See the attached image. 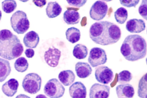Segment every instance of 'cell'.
Wrapping results in <instances>:
<instances>
[{"label":"cell","instance_id":"cell-1","mask_svg":"<svg viewBox=\"0 0 147 98\" xmlns=\"http://www.w3.org/2000/svg\"><path fill=\"white\" fill-rule=\"evenodd\" d=\"M121 35L119 27L108 21L96 22L91 25L89 30L91 40L97 44L104 46L116 43Z\"/></svg>","mask_w":147,"mask_h":98},{"label":"cell","instance_id":"cell-2","mask_svg":"<svg viewBox=\"0 0 147 98\" xmlns=\"http://www.w3.org/2000/svg\"><path fill=\"white\" fill-rule=\"evenodd\" d=\"M146 43L144 39L138 34L127 36L120 48V52L128 61L134 62L144 58L146 54Z\"/></svg>","mask_w":147,"mask_h":98},{"label":"cell","instance_id":"cell-3","mask_svg":"<svg viewBox=\"0 0 147 98\" xmlns=\"http://www.w3.org/2000/svg\"><path fill=\"white\" fill-rule=\"evenodd\" d=\"M23 51V47L16 35L7 29L0 31L1 57L11 60L20 57Z\"/></svg>","mask_w":147,"mask_h":98},{"label":"cell","instance_id":"cell-4","mask_svg":"<svg viewBox=\"0 0 147 98\" xmlns=\"http://www.w3.org/2000/svg\"><path fill=\"white\" fill-rule=\"evenodd\" d=\"M11 25L13 30L18 34H23L30 27V22L26 13L22 11L18 10L11 16Z\"/></svg>","mask_w":147,"mask_h":98},{"label":"cell","instance_id":"cell-5","mask_svg":"<svg viewBox=\"0 0 147 98\" xmlns=\"http://www.w3.org/2000/svg\"><path fill=\"white\" fill-rule=\"evenodd\" d=\"M42 82L41 77L37 74L30 73L24 78L22 86L25 91L34 94L40 91Z\"/></svg>","mask_w":147,"mask_h":98},{"label":"cell","instance_id":"cell-6","mask_svg":"<svg viewBox=\"0 0 147 98\" xmlns=\"http://www.w3.org/2000/svg\"><path fill=\"white\" fill-rule=\"evenodd\" d=\"M65 91L64 87L56 78L49 80L44 88L45 94L50 98H60L62 97Z\"/></svg>","mask_w":147,"mask_h":98},{"label":"cell","instance_id":"cell-7","mask_svg":"<svg viewBox=\"0 0 147 98\" xmlns=\"http://www.w3.org/2000/svg\"><path fill=\"white\" fill-rule=\"evenodd\" d=\"M107 60V55L103 49L98 47H94L91 49L88 61L92 67L104 64Z\"/></svg>","mask_w":147,"mask_h":98},{"label":"cell","instance_id":"cell-8","mask_svg":"<svg viewBox=\"0 0 147 98\" xmlns=\"http://www.w3.org/2000/svg\"><path fill=\"white\" fill-rule=\"evenodd\" d=\"M108 8L107 4L104 1H96L90 8L89 12L90 17L95 20H102L105 16Z\"/></svg>","mask_w":147,"mask_h":98},{"label":"cell","instance_id":"cell-9","mask_svg":"<svg viewBox=\"0 0 147 98\" xmlns=\"http://www.w3.org/2000/svg\"><path fill=\"white\" fill-rule=\"evenodd\" d=\"M95 76L98 82L103 84H108L113 80V73L111 69L106 66H101L95 70Z\"/></svg>","mask_w":147,"mask_h":98},{"label":"cell","instance_id":"cell-10","mask_svg":"<svg viewBox=\"0 0 147 98\" xmlns=\"http://www.w3.org/2000/svg\"><path fill=\"white\" fill-rule=\"evenodd\" d=\"M110 87L98 83L93 84L89 91L90 98H108L110 93Z\"/></svg>","mask_w":147,"mask_h":98},{"label":"cell","instance_id":"cell-11","mask_svg":"<svg viewBox=\"0 0 147 98\" xmlns=\"http://www.w3.org/2000/svg\"><path fill=\"white\" fill-rule=\"evenodd\" d=\"M61 53V51L58 49L53 46L50 47L45 52V60L49 66L55 67L58 64Z\"/></svg>","mask_w":147,"mask_h":98},{"label":"cell","instance_id":"cell-12","mask_svg":"<svg viewBox=\"0 0 147 98\" xmlns=\"http://www.w3.org/2000/svg\"><path fill=\"white\" fill-rule=\"evenodd\" d=\"M69 93L72 98H86L87 95L86 88L81 82H76L69 88Z\"/></svg>","mask_w":147,"mask_h":98},{"label":"cell","instance_id":"cell-13","mask_svg":"<svg viewBox=\"0 0 147 98\" xmlns=\"http://www.w3.org/2000/svg\"><path fill=\"white\" fill-rule=\"evenodd\" d=\"M145 28V23L141 19H130L127 22L126 25V30L131 33H139L144 30Z\"/></svg>","mask_w":147,"mask_h":98},{"label":"cell","instance_id":"cell-14","mask_svg":"<svg viewBox=\"0 0 147 98\" xmlns=\"http://www.w3.org/2000/svg\"><path fill=\"white\" fill-rule=\"evenodd\" d=\"M116 91L118 98H133L135 93L134 87L129 84L118 85L116 88Z\"/></svg>","mask_w":147,"mask_h":98},{"label":"cell","instance_id":"cell-15","mask_svg":"<svg viewBox=\"0 0 147 98\" xmlns=\"http://www.w3.org/2000/svg\"><path fill=\"white\" fill-rule=\"evenodd\" d=\"M19 85L18 80L15 78H12L6 82L2 85L1 89L6 96L12 97L17 93Z\"/></svg>","mask_w":147,"mask_h":98},{"label":"cell","instance_id":"cell-16","mask_svg":"<svg viewBox=\"0 0 147 98\" xmlns=\"http://www.w3.org/2000/svg\"><path fill=\"white\" fill-rule=\"evenodd\" d=\"M75 70L77 76L82 78L88 77L92 71L91 67L88 64L82 62H78L76 63Z\"/></svg>","mask_w":147,"mask_h":98},{"label":"cell","instance_id":"cell-17","mask_svg":"<svg viewBox=\"0 0 147 98\" xmlns=\"http://www.w3.org/2000/svg\"><path fill=\"white\" fill-rule=\"evenodd\" d=\"M38 34L34 31H31L26 34L23 39V43L26 47L35 48L39 41Z\"/></svg>","mask_w":147,"mask_h":98},{"label":"cell","instance_id":"cell-18","mask_svg":"<svg viewBox=\"0 0 147 98\" xmlns=\"http://www.w3.org/2000/svg\"><path fill=\"white\" fill-rule=\"evenodd\" d=\"M80 18L78 12L73 9H67L64 12L63 18L68 25H74L78 24Z\"/></svg>","mask_w":147,"mask_h":98},{"label":"cell","instance_id":"cell-19","mask_svg":"<svg viewBox=\"0 0 147 98\" xmlns=\"http://www.w3.org/2000/svg\"><path fill=\"white\" fill-rule=\"evenodd\" d=\"M62 11L61 7L56 1L49 2L46 9V14L49 18L57 17L60 14Z\"/></svg>","mask_w":147,"mask_h":98},{"label":"cell","instance_id":"cell-20","mask_svg":"<svg viewBox=\"0 0 147 98\" xmlns=\"http://www.w3.org/2000/svg\"><path fill=\"white\" fill-rule=\"evenodd\" d=\"M58 78L60 81L65 86H69L74 81L75 76L73 72L70 70L61 71Z\"/></svg>","mask_w":147,"mask_h":98},{"label":"cell","instance_id":"cell-21","mask_svg":"<svg viewBox=\"0 0 147 98\" xmlns=\"http://www.w3.org/2000/svg\"><path fill=\"white\" fill-rule=\"evenodd\" d=\"M11 68L9 62L0 58V82L4 81L10 74Z\"/></svg>","mask_w":147,"mask_h":98},{"label":"cell","instance_id":"cell-22","mask_svg":"<svg viewBox=\"0 0 147 98\" xmlns=\"http://www.w3.org/2000/svg\"><path fill=\"white\" fill-rule=\"evenodd\" d=\"M66 38L67 40L72 43L78 42L81 36L80 30L74 27L68 28L65 32Z\"/></svg>","mask_w":147,"mask_h":98},{"label":"cell","instance_id":"cell-23","mask_svg":"<svg viewBox=\"0 0 147 98\" xmlns=\"http://www.w3.org/2000/svg\"><path fill=\"white\" fill-rule=\"evenodd\" d=\"M88 54V49L85 46L78 44L74 47L73 54L76 58L79 59H84L87 57Z\"/></svg>","mask_w":147,"mask_h":98},{"label":"cell","instance_id":"cell-24","mask_svg":"<svg viewBox=\"0 0 147 98\" xmlns=\"http://www.w3.org/2000/svg\"><path fill=\"white\" fill-rule=\"evenodd\" d=\"M146 73L142 77L139 82L138 95L140 98H146Z\"/></svg>","mask_w":147,"mask_h":98},{"label":"cell","instance_id":"cell-25","mask_svg":"<svg viewBox=\"0 0 147 98\" xmlns=\"http://www.w3.org/2000/svg\"><path fill=\"white\" fill-rule=\"evenodd\" d=\"M115 18L117 22L120 24H124L127 19L128 12L125 8L121 7L114 12Z\"/></svg>","mask_w":147,"mask_h":98},{"label":"cell","instance_id":"cell-26","mask_svg":"<svg viewBox=\"0 0 147 98\" xmlns=\"http://www.w3.org/2000/svg\"><path fill=\"white\" fill-rule=\"evenodd\" d=\"M28 63L24 57H20L18 58L14 64L15 69L19 72H23L26 71L28 67Z\"/></svg>","mask_w":147,"mask_h":98},{"label":"cell","instance_id":"cell-27","mask_svg":"<svg viewBox=\"0 0 147 98\" xmlns=\"http://www.w3.org/2000/svg\"><path fill=\"white\" fill-rule=\"evenodd\" d=\"M17 7V3L13 0H5L2 2V8L6 13H10L13 11Z\"/></svg>","mask_w":147,"mask_h":98},{"label":"cell","instance_id":"cell-28","mask_svg":"<svg viewBox=\"0 0 147 98\" xmlns=\"http://www.w3.org/2000/svg\"><path fill=\"white\" fill-rule=\"evenodd\" d=\"M118 76V82L121 84L129 82L132 78L131 73L127 70H123L120 72Z\"/></svg>","mask_w":147,"mask_h":98},{"label":"cell","instance_id":"cell-29","mask_svg":"<svg viewBox=\"0 0 147 98\" xmlns=\"http://www.w3.org/2000/svg\"><path fill=\"white\" fill-rule=\"evenodd\" d=\"M147 0H142L139 7V14L146 20H147Z\"/></svg>","mask_w":147,"mask_h":98},{"label":"cell","instance_id":"cell-30","mask_svg":"<svg viewBox=\"0 0 147 98\" xmlns=\"http://www.w3.org/2000/svg\"><path fill=\"white\" fill-rule=\"evenodd\" d=\"M139 0H119L120 3L122 5L127 7H136L138 3Z\"/></svg>","mask_w":147,"mask_h":98},{"label":"cell","instance_id":"cell-31","mask_svg":"<svg viewBox=\"0 0 147 98\" xmlns=\"http://www.w3.org/2000/svg\"><path fill=\"white\" fill-rule=\"evenodd\" d=\"M68 4L72 6L80 7L85 5L87 0H67Z\"/></svg>","mask_w":147,"mask_h":98},{"label":"cell","instance_id":"cell-32","mask_svg":"<svg viewBox=\"0 0 147 98\" xmlns=\"http://www.w3.org/2000/svg\"><path fill=\"white\" fill-rule=\"evenodd\" d=\"M24 53L27 57L32 58L34 56V51L32 49H26Z\"/></svg>","mask_w":147,"mask_h":98},{"label":"cell","instance_id":"cell-33","mask_svg":"<svg viewBox=\"0 0 147 98\" xmlns=\"http://www.w3.org/2000/svg\"><path fill=\"white\" fill-rule=\"evenodd\" d=\"M32 1L36 6L40 8L45 5L47 3L46 0H33Z\"/></svg>","mask_w":147,"mask_h":98},{"label":"cell","instance_id":"cell-34","mask_svg":"<svg viewBox=\"0 0 147 98\" xmlns=\"http://www.w3.org/2000/svg\"><path fill=\"white\" fill-rule=\"evenodd\" d=\"M15 98H31L29 96L24 94H20L16 96Z\"/></svg>","mask_w":147,"mask_h":98},{"label":"cell","instance_id":"cell-35","mask_svg":"<svg viewBox=\"0 0 147 98\" xmlns=\"http://www.w3.org/2000/svg\"><path fill=\"white\" fill-rule=\"evenodd\" d=\"M35 98H48L45 95L42 94H40L37 95Z\"/></svg>","mask_w":147,"mask_h":98},{"label":"cell","instance_id":"cell-36","mask_svg":"<svg viewBox=\"0 0 147 98\" xmlns=\"http://www.w3.org/2000/svg\"><path fill=\"white\" fill-rule=\"evenodd\" d=\"M2 17V13L1 10H0V21Z\"/></svg>","mask_w":147,"mask_h":98}]
</instances>
